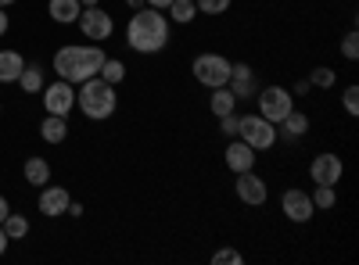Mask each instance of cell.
<instances>
[{"label": "cell", "mask_w": 359, "mask_h": 265, "mask_svg": "<svg viewBox=\"0 0 359 265\" xmlns=\"http://www.w3.org/2000/svg\"><path fill=\"white\" fill-rule=\"evenodd\" d=\"M280 212H284V215H287L291 222H309V219L316 215L309 190H298V187L284 190V197H280Z\"/></svg>", "instance_id": "12"}, {"label": "cell", "mask_w": 359, "mask_h": 265, "mask_svg": "<svg viewBox=\"0 0 359 265\" xmlns=\"http://www.w3.org/2000/svg\"><path fill=\"white\" fill-rule=\"evenodd\" d=\"M230 69H233L230 57H226V54H212V50L198 54V57H194V65H191L194 79H198L201 86H208V90H216V86H226Z\"/></svg>", "instance_id": "4"}, {"label": "cell", "mask_w": 359, "mask_h": 265, "mask_svg": "<svg viewBox=\"0 0 359 265\" xmlns=\"http://www.w3.org/2000/svg\"><path fill=\"white\" fill-rule=\"evenodd\" d=\"M226 90L237 97V104L241 101H252L262 86H259V76L252 72V65H245V62H233V69H230V79H226Z\"/></svg>", "instance_id": "11"}, {"label": "cell", "mask_w": 359, "mask_h": 265, "mask_svg": "<svg viewBox=\"0 0 359 265\" xmlns=\"http://www.w3.org/2000/svg\"><path fill=\"white\" fill-rule=\"evenodd\" d=\"M22 172H25V183H33V187H47L50 183V165L43 158H25Z\"/></svg>", "instance_id": "19"}, {"label": "cell", "mask_w": 359, "mask_h": 265, "mask_svg": "<svg viewBox=\"0 0 359 265\" xmlns=\"http://www.w3.org/2000/svg\"><path fill=\"white\" fill-rule=\"evenodd\" d=\"M277 129H280V136L284 140H298V136H306L309 133V115L306 111H298V108H291L284 119L277 122Z\"/></svg>", "instance_id": "15"}, {"label": "cell", "mask_w": 359, "mask_h": 265, "mask_svg": "<svg viewBox=\"0 0 359 265\" xmlns=\"http://www.w3.org/2000/svg\"><path fill=\"white\" fill-rule=\"evenodd\" d=\"M233 190H237V197H241V204H248V208H262L266 197H269V187H266V180H262V176H259L255 169L237 172Z\"/></svg>", "instance_id": "8"}, {"label": "cell", "mask_w": 359, "mask_h": 265, "mask_svg": "<svg viewBox=\"0 0 359 265\" xmlns=\"http://www.w3.org/2000/svg\"><path fill=\"white\" fill-rule=\"evenodd\" d=\"M255 158H259V151H252V147H248L241 136H233V140L226 143V151H223V162H226V169H230L233 176L255 169Z\"/></svg>", "instance_id": "13"}, {"label": "cell", "mask_w": 359, "mask_h": 265, "mask_svg": "<svg viewBox=\"0 0 359 265\" xmlns=\"http://www.w3.org/2000/svg\"><path fill=\"white\" fill-rule=\"evenodd\" d=\"M212 262H216V265H241L245 258H241V251H233V248H219V251L212 255Z\"/></svg>", "instance_id": "30"}, {"label": "cell", "mask_w": 359, "mask_h": 265, "mask_svg": "<svg viewBox=\"0 0 359 265\" xmlns=\"http://www.w3.org/2000/svg\"><path fill=\"white\" fill-rule=\"evenodd\" d=\"M69 204H72V197H69V190L65 187H40V212L47 215V219H57V215H69Z\"/></svg>", "instance_id": "14"}, {"label": "cell", "mask_w": 359, "mask_h": 265, "mask_svg": "<svg viewBox=\"0 0 359 265\" xmlns=\"http://www.w3.org/2000/svg\"><path fill=\"white\" fill-rule=\"evenodd\" d=\"M169 40H172V22L165 18V11L147 8V4L133 11V18L126 25L130 50H137V54H158V50L169 47Z\"/></svg>", "instance_id": "1"}, {"label": "cell", "mask_w": 359, "mask_h": 265, "mask_svg": "<svg viewBox=\"0 0 359 265\" xmlns=\"http://www.w3.org/2000/svg\"><path fill=\"white\" fill-rule=\"evenodd\" d=\"M15 4V0H0V8H11Z\"/></svg>", "instance_id": "39"}, {"label": "cell", "mask_w": 359, "mask_h": 265, "mask_svg": "<svg viewBox=\"0 0 359 265\" xmlns=\"http://www.w3.org/2000/svg\"><path fill=\"white\" fill-rule=\"evenodd\" d=\"M0 115H4V104H0Z\"/></svg>", "instance_id": "40"}, {"label": "cell", "mask_w": 359, "mask_h": 265, "mask_svg": "<svg viewBox=\"0 0 359 265\" xmlns=\"http://www.w3.org/2000/svg\"><path fill=\"white\" fill-rule=\"evenodd\" d=\"M104 83H111V86H118L126 79V65L118 62V57H104V65H101V72H97Z\"/></svg>", "instance_id": "23"}, {"label": "cell", "mask_w": 359, "mask_h": 265, "mask_svg": "<svg viewBox=\"0 0 359 265\" xmlns=\"http://www.w3.org/2000/svg\"><path fill=\"white\" fill-rule=\"evenodd\" d=\"M79 29H83L86 40L101 43V40H111L115 22H111V15L101 11V8H83V11H79Z\"/></svg>", "instance_id": "10"}, {"label": "cell", "mask_w": 359, "mask_h": 265, "mask_svg": "<svg viewBox=\"0 0 359 265\" xmlns=\"http://www.w3.org/2000/svg\"><path fill=\"white\" fill-rule=\"evenodd\" d=\"M208 111H212L216 119H223V115L237 111V97L226 90V86H216V90H212V97H208Z\"/></svg>", "instance_id": "20"}, {"label": "cell", "mask_w": 359, "mask_h": 265, "mask_svg": "<svg viewBox=\"0 0 359 265\" xmlns=\"http://www.w3.org/2000/svg\"><path fill=\"white\" fill-rule=\"evenodd\" d=\"M40 136L47 143H62L69 136V122H65V115H47V119L40 122Z\"/></svg>", "instance_id": "18"}, {"label": "cell", "mask_w": 359, "mask_h": 265, "mask_svg": "<svg viewBox=\"0 0 359 265\" xmlns=\"http://www.w3.org/2000/svg\"><path fill=\"white\" fill-rule=\"evenodd\" d=\"M18 86H22L25 94H40L43 86H47V83H43V69H40V65H25L22 76H18Z\"/></svg>", "instance_id": "22"}, {"label": "cell", "mask_w": 359, "mask_h": 265, "mask_svg": "<svg viewBox=\"0 0 359 265\" xmlns=\"http://www.w3.org/2000/svg\"><path fill=\"white\" fill-rule=\"evenodd\" d=\"M194 4H198V15H208V18H216V15L230 11V4H233V0H194Z\"/></svg>", "instance_id": "27"}, {"label": "cell", "mask_w": 359, "mask_h": 265, "mask_svg": "<svg viewBox=\"0 0 359 265\" xmlns=\"http://www.w3.org/2000/svg\"><path fill=\"white\" fill-rule=\"evenodd\" d=\"M47 11H50V18H54L57 25H72V22H79L83 4H79V0H50Z\"/></svg>", "instance_id": "16"}, {"label": "cell", "mask_w": 359, "mask_h": 265, "mask_svg": "<svg viewBox=\"0 0 359 265\" xmlns=\"http://www.w3.org/2000/svg\"><path fill=\"white\" fill-rule=\"evenodd\" d=\"M309 197H313V208H316V212H327V208H334V204H338L334 187H316Z\"/></svg>", "instance_id": "25"}, {"label": "cell", "mask_w": 359, "mask_h": 265, "mask_svg": "<svg viewBox=\"0 0 359 265\" xmlns=\"http://www.w3.org/2000/svg\"><path fill=\"white\" fill-rule=\"evenodd\" d=\"M8 29H11V22H8V11H4V8H0V36H4V33H8Z\"/></svg>", "instance_id": "33"}, {"label": "cell", "mask_w": 359, "mask_h": 265, "mask_svg": "<svg viewBox=\"0 0 359 265\" xmlns=\"http://www.w3.org/2000/svg\"><path fill=\"white\" fill-rule=\"evenodd\" d=\"M255 104H259V115H262V119L277 126L284 115L294 108V94L284 90V86H262V90L255 94Z\"/></svg>", "instance_id": "6"}, {"label": "cell", "mask_w": 359, "mask_h": 265, "mask_svg": "<svg viewBox=\"0 0 359 265\" xmlns=\"http://www.w3.org/2000/svg\"><path fill=\"white\" fill-rule=\"evenodd\" d=\"M0 226H4V233H8L11 241H22L25 233H29V219H25V215H18V212H8V219L0 222Z\"/></svg>", "instance_id": "24"}, {"label": "cell", "mask_w": 359, "mask_h": 265, "mask_svg": "<svg viewBox=\"0 0 359 265\" xmlns=\"http://www.w3.org/2000/svg\"><path fill=\"white\" fill-rule=\"evenodd\" d=\"M237 136H241L252 151H269L277 143V126L266 122L262 115H241V126H237Z\"/></svg>", "instance_id": "5"}, {"label": "cell", "mask_w": 359, "mask_h": 265, "mask_svg": "<svg viewBox=\"0 0 359 265\" xmlns=\"http://www.w3.org/2000/svg\"><path fill=\"white\" fill-rule=\"evenodd\" d=\"M144 4H147V8H158V11H165V8L172 4V0H144Z\"/></svg>", "instance_id": "34"}, {"label": "cell", "mask_w": 359, "mask_h": 265, "mask_svg": "<svg viewBox=\"0 0 359 265\" xmlns=\"http://www.w3.org/2000/svg\"><path fill=\"white\" fill-rule=\"evenodd\" d=\"M104 50L101 43H65V47H57L54 54V72L57 79H65V83H86V79H94L104 65Z\"/></svg>", "instance_id": "2"}, {"label": "cell", "mask_w": 359, "mask_h": 265, "mask_svg": "<svg viewBox=\"0 0 359 265\" xmlns=\"http://www.w3.org/2000/svg\"><path fill=\"white\" fill-rule=\"evenodd\" d=\"M126 4H130V8L137 11V8H144V0H126Z\"/></svg>", "instance_id": "38"}, {"label": "cell", "mask_w": 359, "mask_h": 265, "mask_svg": "<svg viewBox=\"0 0 359 265\" xmlns=\"http://www.w3.org/2000/svg\"><path fill=\"white\" fill-rule=\"evenodd\" d=\"M8 244H11V237H8V233H4V226H0V255L8 251Z\"/></svg>", "instance_id": "35"}, {"label": "cell", "mask_w": 359, "mask_h": 265, "mask_svg": "<svg viewBox=\"0 0 359 265\" xmlns=\"http://www.w3.org/2000/svg\"><path fill=\"white\" fill-rule=\"evenodd\" d=\"M341 176H345V165H341V158L331 155V151H323V155H316V158L309 162V180H313L316 187H338Z\"/></svg>", "instance_id": "7"}, {"label": "cell", "mask_w": 359, "mask_h": 265, "mask_svg": "<svg viewBox=\"0 0 359 265\" xmlns=\"http://www.w3.org/2000/svg\"><path fill=\"white\" fill-rule=\"evenodd\" d=\"M341 104H345V111L352 115H359V86H345V94H341Z\"/></svg>", "instance_id": "29"}, {"label": "cell", "mask_w": 359, "mask_h": 265, "mask_svg": "<svg viewBox=\"0 0 359 265\" xmlns=\"http://www.w3.org/2000/svg\"><path fill=\"white\" fill-rule=\"evenodd\" d=\"M291 94H309V79H302V83H294V90Z\"/></svg>", "instance_id": "36"}, {"label": "cell", "mask_w": 359, "mask_h": 265, "mask_svg": "<svg viewBox=\"0 0 359 265\" xmlns=\"http://www.w3.org/2000/svg\"><path fill=\"white\" fill-rule=\"evenodd\" d=\"M341 54H345V62H355L359 57V33L355 29H348V33L341 36Z\"/></svg>", "instance_id": "28"}, {"label": "cell", "mask_w": 359, "mask_h": 265, "mask_svg": "<svg viewBox=\"0 0 359 265\" xmlns=\"http://www.w3.org/2000/svg\"><path fill=\"white\" fill-rule=\"evenodd\" d=\"M8 212H11V204H8V197H4V194H0V222L8 219Z\"/></svg>", "instance_id": "32"}, {"label": "cell", "mask_w": 359, "mask_h": 265, "mask_svg": "<svg viewBox=\"0 0 359 265\" xmlns=\"http://www.w3.org/2000/svg\"><path fill=\"white\" fill-rule=\"evenodd\" d=\"M165 11H169V15H165L169 22H176V25H191L194 15H198V4H194V0H172Z\"/></svg>", "instance_id": "21"}, {"label": "cell", "mask_w": 359, "mask_h": 265, "mask_svg": "<svg viewBox=\"0 0 359 265\" xmlns=\"http://www.w3.org/2000/svg\"><path fill=\"white\" fill-rule=\"evenodd\" d=\"M40 97H43L47 115H69V111L76 108V86H72V83H65V79H57V83L43 86Z\"/></svg>", "instance_id": "9"}, {"label": "cell", "mask_w": 359, "mask_h": 265, "mask_svg": "<svg viewBox=\"0 0 359 265\" xmlns=\"http://www.w3.org/2000/svg\"><path fill=\"white\" fill-rule=\"evenodd\" d=\"M76 104H79V111L86 115V119L101 122V119H111V115H115V108H118V94H115V86H111V83H104L101 76H94V79L79 83Z\"/></svg>", "instance_id": "3"}, {"label": "cell", "mask_w": 359, "mask_h": 265, "mask_svg": "<svg viewBox=\"0 0 359 265\" xmlns=\"http://www.w3.org/2000/svg\"><path fill=\"white\" fill-rule=\"evenodd\" d=\"M334 69H327V65H316L313 72H309V86H316V90H331L334 86Z\"/></svg>", "instance_id": "26"}, {"label": "cell", "mask_w": 359, "mask_h": 265, "mask_svg": "<svg viewBox=\"0 0 359 265\" xmlns=\"http://www.w3.org/2000/svg\"><path fill=\"white\" fill-rule=\"evenodd\" d=\"M79 4H83V8H97V4H101V0H79Z\"/></svg>", "instance_id": "37"}, {"label": "cell", "mask_w": 359, "mask_h": 265, "mask_svg": "<svg viewBox=\"0 0 359 265\" xmlns=\"http://www.w3.org/2000/svg\"><path fill=\"white\" fill-rule=\"evenodd\" d=\"M25 62L18 50H0V83H18Z\"/></svg>", "instance_id": "17"}, {"label": "cell", "mask_w": 359, "mask_h": 265, "mask_svg": "<svg viewBox=\"0 0 359 265\" xmlns=\"http://www.w3.org/2000/svg\"><path fill=\"white\" fill-rule=\"evenodd\" d=\"M237 126H241V115H237V111H230V115H223V119H219V133L223 136H237Z\"/></svg>", "instance_id": "31"}]
</instances>
